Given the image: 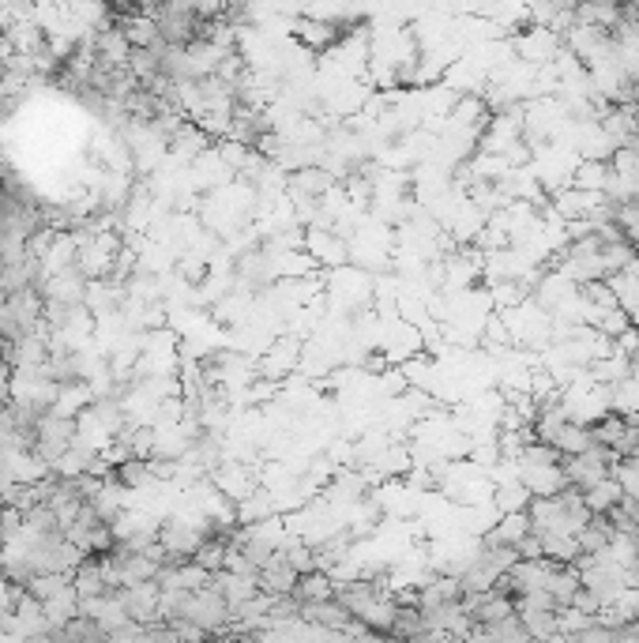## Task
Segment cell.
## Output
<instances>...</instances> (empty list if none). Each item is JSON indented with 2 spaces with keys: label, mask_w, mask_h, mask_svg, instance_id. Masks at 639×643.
<instances>
[{
  "label": "cell",
  "mask_w": 639,
  "mask_h": 643,
  "mask_svg": "<svg viewBox=\"0 0 639 643\" xmlns=\"http://www.w3.org/2000/svg\"><path fill=\"white\" fill-rule=\"evenodd\" d=\"M12 365H8V358L0 354V410H8L12 407Z\"/></svg>",
  "instance_id": "ac0fdd59"
},
{
  "label": "cell",
  "mask_w": 639,
  "mask_h": 643,
  "mask_svg": "<svg viewBox=\"0 0 639 643\" xmlns=\"http://www.w3.org/2000/svg\"><path fill=\"white\" fill-rule=\"evenodd\" d=\"M613 463H617V455L613 452H606V448H591V452H583V455L561 459V474L572 489L587 493V489H594L598 482L613 478Z\"/></svg>",
  "instance_id": "3957f363"
},
{
  "label": "cell",
  "mask_w": 639,
  "mask_h": 643,
  "mask_svg": "<svg viewBox=\"0 0 639 643\" xmlns=\"http://www.w3.org/2000/svg\"><path fill=\"white\" fill-rule=\"evenodd\" d=\"M181 621H185V625H196L200 632H207V636H215V632H226V628H230V606H226V598L207 583L203 591H192V595L185 598ZM173 625H177V621H173Z\"/></svg>",
  "instance_id": "6da1fadb"
},
{
  "label": "cell",
  "mask_w": 639,
  "mask_h": 643,
  "mask_svg": "<svg viewBox=\"0 0 639 643\" xmlns=\"http://www.w3.org/2000/svg\"><path fill=\"white\" fill-rule=\"evenodd\" d=\"M0 516H4V501H0Z\"/></svg>",
  "instance_id": "44dd1931"
},
{
  "label": "cell",
  "mask_w": 639,
  "mask_h": 643,
  "mask_svg": "<svg viewBox=\"0 0 639 643\" xmlns=\"http://www.w3.org/2000/svg\"><path fill=\"white\" fill-rule=\"evenodd\" d=\"M72 587V576H57V572H49V576H31V580L23 583V595L34 598V602H53V598L61 595V591H68Z\"/></svg>",
  "instance_id": "7c38bea8"
},
{
  "label": "cell",
  "mask_w": 639,
  "mask_h": 643,
  "mask_svg": "<svg viewBox=\"0 0 639 643\" xmlns=\"http://www.w3.org/2000/svg\"><path fill=\"white\" fill-rule=\"evenodd\" d=\"M226 553H230V538H207V542L196 549V557H192V561H196L203 572H211V576H215V572L226 568Z\"/></svg>",
  "instance_id": "9a60e30c"
},
{
  "label": "cell",
  "mask_w": 639,
  "mask_h": 643,
  "mask_svg": "<svg viewBox=\"0 0 639 643\" xmlns=\"http://www.w3.org/2000/svg\"><path fill=\"white\" fill-rule=\"evenodd\" d=\"M523 538H530V516L527 512H512V516H500L489 531H485L482 546H504L515 549Z\"/></svg>",
  "instance_id": "52a82bcc"
},
{
  "label": "cell",
  "mask_w": 639,
  "mask_h": 643,
  "mask_svg": "<svg viewBox=\"0 0 639 643\" xmlns=\"http://www.w3.org/2000/svg\"><path fill=\"white\" fill-rule=\"evenodd\" d=\"M0 643H27V640H23V636H16V632H4V636H0Z\"/></svg>",
  "instance_id": "ffe728a7"
},
{
  "label": "cell",
  "mask_w": 639,
  "mask_h": 643,
  "mask_svg": "<svg viewBox=\"0 0 639 643\" xmlns=\"http://www.w3.org/2000/svg\"><path fill=\"white\" fill-rule=\"evenodd\" d=\"M113 474H117V482H121L125 489H140V486H151V482H155L147 459H128V463H121Z\"/></svg>",
  "instance_id": "2e32d148"
},
{
  "label": "cell",
  "mask_w": 639,
  "mask_h": 643,
  "mask_svg": "<svg viewBox=\"0 0 639 643\" xmlns=\"http://www.w3.org/2000/svg\"><path fill=\"white\" fill-rule=\"evenodd\" d=\"M53 636H57V643H110V636H106V632H102L98 625H94V621H87V617H76V621H68V625L57 628Z\"/></svg>",
  "instance_id": "5bb4252c"
},
{
  "label": "cell",
  "mask_w": 639,
  "mask_h": 643,
  "mask_svg": "<svg viewBox=\"0 0 639 643\" xmlns=\"http://www.w3.org/2000/svg\"><path fill=\"white\" fill-rule=\"evenodd\" d=\"M42 613H46V621H49V628H53V632H57V628H64L68 621H76V617H79L76 591H72V587H68V591H61L53 602H46V606H42Z\"/></svg>",
  "instance_id": "4fadbf2b"
},
{
  "label": "cell",
  "mask_w": 639,
  "mask_h": 643,
  "mask_svg": "<svg viewBox=\"0 0 639 643\" xmlns=\"http://www.w3.org/2000/svg\"><path fill=\"white\" fill-rule=\"evenodd\" d=\"M294 583H297V572L290 568L286 553L279 549V553L260 568V591L271 598H286V595H294Z\"/></svg>",
  "instance_id": "8992f818"
},
{
  "label": "cell",
  "mask_w": 639,
  "mask_h": 643,
  "mask_svg": "<svg viewBox=\"0 0 639 643\" xmlns=\"http://www.w3.org/2000/svg\"><path fill=\"white\" fill-rule=\"evenodd\" d=\"M294 598L297 602H328V598H335V580L328 572H305L294 583Z\"/></svg>",
  "instance_id": "30bf717a"
},
{
  "label": "cell",
  "mask_w": 639,
  "mask_h": 643,
  "mask_svg": "<svg viewBox=\"0 0 639 643\" xmlns=\"http://www.w3.org/2000/svg\"><path fill=\"white\" fill-rule=\"evenodd\" d=\"M203 643H245V640H241V636H234V632L226 628V632H215V636H207Z\"/></svg>",
  "instance_id": "d6986e66"
},
{
  "label": "cell",
  "mask_w": 639,
  "mask_h": 643,
  "mask_svg": "<svg viewBox=\"0 0 639 643\" xmlns=\"http://www.w3.org/2000/svg\"><path fill=\"white\" fill-rule=\"evenodd\" d=\"M538 542H542V557L549 565H576L583 557L576 534H538Z\"/></svg>",
  "instance_id": "9c48e42d"
},
{
  "label": "cell",
  "mask_w": 639,
  "mask_h": 643,
  "mask_svg": "<svg viewBox=\"0 0 639 643\" xmlns=\"http://www.w3.org/2000/svg\"><path fill=\"white\" fill-rule=\"evenodd\" d=\"M79 437V418H61L49 410L46 418L38 422V440H34V455L53 471V463L61 459L64 452H72V444Z\"/></svg>",
  "instance_id": "7a4b0ae2"
},
{
  "label": "cell",
  "mask_w": 639,
  "mask_h": 643,
  "mask_svg": "<svg viewBox=\"0 0 639 643\" xmlns=\"http://www.w3.org/2000/svg\"><path fill=\"white\" fill-rule=\"evenodd\" d=\"M72 591H76L79 602L113 595L110 587H106V580H102V565H98V557H87V561L76 568V576H72Z\"/></svg>",
  "instance_id": "ba28073f"
},
{
  "label": "cell",
  "mask_w": 639,
  "mask_h": 643,
  "mask_svg": "<svg viewBox=\"0 0 639 643\" xmlns=\"http://www.w3.org/2000/svg\"><path fill=\"white\" fill-rule=\"evenodd\" d=\"M613 482L621 486L624 497L639 501V459H617L613 463Z\"/></svg>",
  "instance_id": "e0dca14e"
},
{
  "label": "cell",
  "mask_w": 639,
  "mask_h": 643,
  "mask_svg": "<svg viewBox=\"0 0 639 643\" xmlns=\"http://www.w3.org/2000/svg\"><path fill=\"white\" fill-rule=\"evenodd\" d=\"M301 621L312 628H331V632H346L354 625V617L346 613V606L339 598H328V602H301Z\"/></svg>",
  "instance_id": "5b68a950"
},
{
  "label": "cell",
  "mask_w": 639,
  "mask_h": 643,
  "mask_svg": "<svg viewBox=\"0 0 639 643\" xmlns=\"http://www.w3.org/2000/svg\"><path fill=\"white\" fill-rule=\"evenodd\" d=\"M621 497H624L621 486H617L613 478H606V482H598L594 489L583 493V504H587V512H591V516H609V512L621 504Z\"/></svg>",
  "instance_id": "8fae6325"
},
{
  "label": "cell",
  "mask_w": 639,
  "mask_h": 643,
  "mask_svg": "<svg viewBox=\"0 0 639 643\" xmlns=\"http://www.w3.org/2000/svg\"><path fill=\"white\" fill-rule=\"evenodd\" d=\"M158 595L162 591H158L155 583H136V587H121L117 591L128 621H136V625H155L158 621Z\"/></svg>",
  "instance_id": "277c9868"
}]
</instances>
